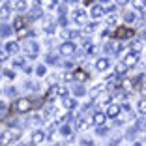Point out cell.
Wrapping results in <instances>:
<instances>
[{
    "instance_id": "obj_1",
    "label": "cell",
    "mask_w": 146,
    "mask_h": 146,
    "mask_svg": "<svg viewBox=\"0 0 146 146\" xmlns=\"http://www.w3.org/2000/svg\"><path fill=\"white\" fill-rule=\"evenodd\" d=\"M21 135V131H4V133L0 135V144L2 146H8V144H11L15 139Z\"/></svg>"
},
{
    "instance_id": "obj_2",
    "label": "cell",
    "mask_w": 146,
    "mask_h": 146,
    "mask_svg": "<svg viewBox=\"0 0 146 146\" xmlns=\"http://www.w3.org/2000/svg\"><path fill=\"white\" fill-rule=\"evenodd\" d=\"M32 109V99H28V98H21L15 103V111L17 112H28Z\"/></svg>"
},
{
    "instance_id": "obj_3",
    "label": "cell",
    "mask_w": 146,
    "mask_h": 146,
    "mask_svg": "<svg viewBox=\"0 0 146 146\" xmlns=\"http://www.w3.org/2000/svg\"><path fill=\"white\" fill-rule=\"evenodd\" d=\"M73 52H75V45H73L71 41H66V43H62V45H60V54L71 56Z\"/></svg>"
},
{
    "instance_id": "obj_4",
    "label": "cell",
    "mask_w": 146,
    "mask_h": 146,
    "mask_svg": "<svg viewBox=\"0 0 146 146\" xmlns=\"http://www.w3.org/2000/svg\"><path fill=\"white\" fill-rule=\"evenodd\" d=\"M137 62H139V51H131L124 58V64L125 66H133V64H137Z\"/></svg>"
},
{
    "instance_id": "obj_5",
    "label": "cell",
    "mask_w": 146,
    "mask_h": 146,
    "mask_svg": "<svg viewBox=\"0 0 146 146\" xmlns=\"http://www.w3.org/2000/svg\"><path fill=\"white\" fill-rule=\"evenodd\" d=\"M90 15H92V19H101L105 15V8L103 6H94L90 9Z\"/></svg>"
},
{
    "instance_id": "obj_6",
    "label": "cell",
    "mask_w": 146,
    "mask_h": 146,
    "mask_svg": "<svg viewBox=\"0 0 146 146\" xmlns=\"http://www.w3.org/2000/svg\"><path fill=\"white\" fill-rule=\"evenodd\" d=\"M133 36V30H129V28H118L116 30V38L118 39H129Z\"/></svg>"
},
{
    "instance_id": "obj_7",
    "label": "cell",
    "mask_w": 146,
    "mask_h": 146,
    "mask_svg": "<svg viewBox=\"0 0 146 146\" xmlns=\"http://www.w3.org/2000/svg\"><path fill=\"white\" fill-rule=\"evenodd\" d=\"M25 49H26V52H28L30 56H36L39 47H38V43H34V41H26L25 43Z\"/></svg>"
},
{
    "instance_id": "obj_8",
    "label": "cell",
    "mask_w": 146,
    "mask_h": 146,
    "mask_svg": "<svg viewBox=\"0 0 146 146\" xmlns=\"http://www.w3.org/2000/svg\"><path fill=\"white\" fill-rule=\"evenodd\" d=\"M105 114H107L109 118H116V116L120 114V107H118V105H109V109H107Z\"/></svg>"
},
{
    "instance_id": "obj_9",
    "label": "cell",
    "mask_w": 146,
    "mask_h": 146,
    "mask_svg": "<svg viewBox=\"0 0 146 146\" xmlns=\"http://www.w3.org/2000/svg\"><path fill=\"white\" fill-rule=\"evenodd\" d=\"M105 120H107V114L105 112H96L94 114V124L96 125H103Z\"/></svg>"
},
{
    "instance_id": "obj_10",
    "label": "cell",
    "mask_w": 146,
    "mask_h": 146,
    "mask_svg": "<svg viewBox=\"0 0 146 146\" xmlns=\"http://www.w3.org/2000/svg\"><path fill=\"white\" fill-rule=\"evenodd\" d=\"M96 68H98L99 71H105V69L109 68V60L107 58H99V60L96 62Z\"/></svg>"
},
{
    "instance_id": "obj_11",
    "label": "cell",
    "mask_w": 146,
    "mask_h": 146,
    "mask_svg": "<svg viewBox=\"0 0 146 146\" xmlns=\"http://www.w3.org/2000/svg\"><path fill=\"white\" fill-rule=\"evenodd\" d=\"M43 139H45V133H43V131H36V133H32V142H34V144H39Z\"/></svg>"
},
{
    "instance_id": "obj_12",
    "label": "cell",
    "mask_w": 146,
    "mask_h": 146,
    "mask_svg": "<svg viewBox=\"0 0 146 146\" xmlns=\"http://www.w3.org/2000/svg\"><path fill=\"white\" fill-rule=\"evenodd\" d=\"M105 88H107V82H101V84H98V86H96V88H92L90 96H92V98H96V96H98L99 92H103Z\"/></svg>"
},
{
    "instance_id": "obj_13",
    "label": "cell",
    "mask_w": 146,
    "mask_h": 146,
    "mask_svg": "<svg viewBox=\"0 0 146 146\" xmlns=\"http://www.w3.org/2000/svg\"><path fill=\"white\" fill-rule=\"evenodd\" d=\"M25 25H26V19H23V17H17V19H15V23H13V26H15L17 30H23Z\"/></svg>"
},
{
    "instance_id": "obj_14",
    "label": "cell",
    "mask_w": 146,
    "mask_h": 146,
    "mask_svg": "<svg viewBox=\"0 0 146 146\" xmlns=\"http://www.w3.org/2000/svg\"><path fill=\"white\" fill-rule=\"evenodd\" d=\"M9 34H11V28H9L8 25H0V36L6 38V36H9Z\"/></svg>"
},
{
    "instance_id": "obj_15",
    "label": "cell",
    "mask_w": 146,
    "mask_h": 146,
    "mask_svg": "<svg viewBox=\"0 0 146 146\" xmlns=\"http://www.w3.org/2000/svg\"><path fill=\"white\" fill-rule=\"evenodd\" d=\"M139 114H146V99H141L139 101Z\"/></svg>"
},
{
    "instance_id": "obj_16",
    "label": "cell",
    "mask_w": 146,
    "mask_h": 146,
    "mask_svg": "<svg viewBox=\"0 0 146 146\" xmlns=\"http://www.w3.org/2000/svg\"><path fill=\"white\" fill-rule=\"evenodd\" d=\"M43 30H45V32H49V34H51V32L54 30V25H52L51 21H45V23H43Z\"/></svg>"
},
{
    "instance_id": "obj_17",
    "label": "cell",
    "mask_w": 146,
    "mask_h": 146,
    "mask_svg": "<svg viewBox=\"0 0 146 146\" xmlns=\"http://www.w3.org/2000/svg\"><path fill=\"white\" fill-rule=\"evenodd\" d=\"M64 107H66V109H73V107H75V99L64 98Z\"/></svg>"
},
{
    "instance_id": "obj_18",
    "label": "cell",
    "mask_w": 146,
    "mask_h": 146,
    "mask_svg": "<svg viewBox=\"0 0 146 146\" xmlns=\"http://www.w3.org/2000/svg\"><path fill=\"white\" fill-rule=\"evenodd\" d=\"M133 6L137 9H144V6H146V0H133Z\"/></svg>"
},
{
    "instance_id": "obj_19",
    "label": "cell",
    "mask_w": 146,
    "mask_h": 146,
    "mask_svg": "<svg viewBox=\"0 0 146 146\" xmlns=\"http://www.w3.org/2000/svg\"><path fill=\"white\" fill-rule=\"evenodd\" d=\"M15 8H17L19 11H25L26 9V2L25 0H19V2H15Z\"/></svg>"
},
{
    "instance_id": "obj_20",
    "label": "cell",
    "mask_w": 146,
    "mask_h": 146,
    "mask_svg": "<svg viewBox=\"0 0 146 146\" xmlns=\"http://www.w3.org/2000/svg\"><path fill=\"white\" fill-rule=\"evenodd\" d=\"M58 90H60V86H52L51 90H49V94H47V98H54L56 94H58Z\"/></svg>"
},
{
    "instance_id": "obj_21",
    "label": "cell",
    "mask_w": 146,
    "mask_h": 146,
    "mask_svg": "<svg viewBox=\"0 0 146 146\" xmlns=\"http://www.w3.org/2000/svg\"><path fill=\"white\" fill-rule=\"evenodd\" d=\"M6 49H8V52H17L19 49H17V43H8L6 45Z\"/></svg>"
},
{
    "instance_id": "obj_22",
    "label": "cell",
    "mask_w": 146,
    "mask_h": 146,
    "mask_svg": "<svg viewBox=\"0 0 146 146\" xmlns=\"http://www.w3.org/2000/svg\"><path fill=\"white\" fill-rule=\"evenodd\" d=\"M39 15H41V9H39V8H34V9L30 11V19H34V17H39Z\"/></svg>"
},
{
    "instance_id": "obj_23",
    "label": "cell",
    "mask_w": 146,
    "mask_h": 146,
    "mask_svg": "<svg viewBox=\"0 0 146 146\" xmlns=\"http://www.w3.org/2000/svg\"><path fill=\"white\" fill-rule=\"evenodd\" d=\"M51 62V64H58V58H56L54 54H47V64Z\"/></svg>"
},
{
    "instance_id": "obj_24",
    "label": "cell",
    "mask_w": 146,
    "mask_h": 146,
    "mask_svg": "<svg viewBox=\"0 0 146 146\" xmlns=\"http://www.w3.org/2000/svg\"><path fill=\"white\" fill-rule=\"evenodd\" d=\"M75 79H79V81H84V79H86V73H84V71H77V73H75Z\"/></svg>"
},
{
    "instance_id": "obj_25",
    "label": "cell",
    "mask_w": 146,
    "mask_h": 146,
    "mask_svg": "<svg viewBox=\"0 0 146 146\" xmlns=\"http://www.w3.org/2000/svg\"><path fill=\"white\" fill-rule=\"evenodd\" d=\"M125 69H127V66H125V64H118V68H116V73H125Z\"/></svg>"
},
{
    "instance_id": "obj_26",
    "label": "cell",
    "mask_w": 146,
    "mask_h": 146,
    "mask_svg": "<svg viewBox=\"0 0 146 146\" xmlns=\"http://www.w3.org/2000/svg\"><path fill=\"white\" fill-rule=\"evenodd\" d=\"M77 127H79V129H86V127H88V122H86V120L77 122Z\"/></svg>"
},
{
    "instance_id": "obj_27",
    "label": "cell",
    "mask_w": 146,
    "mask_h": 146,
    "mask_svg": "<svg viewBox=\"0 0 146 146\" xmlns=\"http://www.w3.org/2000/svg\"><path fill=\"white\" fill-rule=\"evenodd\" d=\"M133 21H135L133 13H125V23H133Z\"/></svg>"
},
{
    "instance_id": "obj_28",
    "label": "cell",
    "mask_w": 146,
    "mask_h": 146,
    "mask_svg": "<svg viewBox=\"0 0 146 146\" xmlns=\"http://www.w3.org/2000/svg\"><path fill=\"white\" fill-rule=\"evenodd\" d=\"M84 94V88L82 86H75V96H82Z\"/></svg>"
},
{
    "instance_id": "obj_29",
    "label": "cell",
    "mask_w": 146,
    "mask_h": 146,
    "mask_svg": "<svg viewBox=\"0 0 146 146\" xmlns=\"http://www.w3.org/2000/svg\"><path fill=\"white\" fill-rule=\"evenodd\" d=\"M82 17H84V11H82V9H77V11H75V19L79 21V19H82Z\"/></svg>"
},
{
    "instance_id": "obj_30",
    "label": "cell",
    "mask_w": 146,
    "mask_h": 146,
    "mask_svg": "<svg viewBox=\"0 0 146 146\" xmlns=\"http://www.w3.org/2000/svg\"><path fill=\"white\" fill-rule=\"evenodd\" d=\"M107 21H109V25H116V21H118V17H116V15H111V17H109Z\"/></svg>"
},
{
    "instance_id": "obj_31",
    "label": "cell",
    "mask_w": 146,
    "mask_h": 146,
    "mask_svg": "<svg viewBox=\"0 0 146 146\" xmlns=\"http://www.w3.org/2000/svg\"><path fill=\"white\" fill-rule=\"evenodd\" d=\"M45 114H47V116L54 114V109H52V107H47V109H45Z\"/></svg>"
},
{
    "instance_id": "obj_32",
    "label": "cell",
    "mask_w": 146,
    "mask_h": 146,
    "mask_svg": "<svg viewBox=\"0 0 146 146\" xmlns=\"http://www.w3.org/2000/svg\"><path fill=\"white\" fill-rule=\"evenodd\" d=\"M38 4L39 6H49V4H51V0H38Z\"/></svg>"
},
{
    "instance_id": "obj_33",
    "label": "cell",
    "mask_w": 146,
    "mask_h": 146,
    "mask_svg": "<svg viewBox=\"0 0 146 146\" xmlns=\"http://www.w3.org/2000/svg\"><path fill=\"white\" fill-rule=\"evenodd\" d=\"M38 75H45V66H39L38 68Z\"/></svg>"
},
{
    "instance_id": "obj_34",
    "label": "cell",
    "mask_w": 146,
    "mask_h": 146,
    "mask_svg": "<svg viewBox=\"0 0 146 146\" xmlns=\"http://www.w3.org/2000/svg\"><path fill=\"white\" fill-rule=\"evenodd\" d=\"M60 131H62V135H69V127H68V125H64Z\"/></svg>"
},
{
    "instance_id": "obj_35",
    "label": "cell",
    "mask_w": 146,
    "mask_h": 146,
    "mask_svg": "<svg viewBox=\"0 0 146 146\" xmlns=\"http://www.w3.org/2000/svg\"><path fill=\"white\" fill-rule=\"evenodd\" d=\"M6 58H8V52L0 51V62H2V60H6Z\"/></svg>"
},
{
    "instance_id": "obj_36",
    "label": "cell",
    "mask_w": 146,
    "mask_h": 146,
    "mask_svg": "<svg viewBox=\"0 0 146 146\" xmlns=\"http://www.w3.org/2000/svg\"><path fill=\"white\" fill-rule=\"evenodd\" d=\"M8 15V8H4V9H0V17H6Z\"/></svg>"
},
{
    "instance_id": "obj_37",
    "label": "cell",
    "mask_w": 146,
    "mask_h": 146,
    "mask_svg": "<svg viewBox=\"0 0 146 146\" xmlns=\"http://www.w3.org/2000/svg\"><path fill=\"white\" fill-rule=\"evenodd\" d=\"M25 64V60H23V58H17V60H15V66H23Z\"/></svg>"
},
{
    "instance_id": "obj_38",
    "label": "cell",
    "mask_w": 146,
    "mask_h": 146,
    "mask_svg": "<svg viewBox=\"0 0 146 146\" xmlns=\"http://www.w3.org/2000/svg\"><path fill=\"white\" fill-rule=\"evenodd\" d=\"M98 133H99V135H105V133H107V129H105V127H99Z\"/></svg>"
},
{
    "instance_id": "obj_39",
    "label": "cell",
    "mask_w": 146,
    "mask_h": 146,
    "mask_svg": "<svg viewBox=\"0 0 146 146\" xmlns=\"http://www.w3.org/2000/svg\"><path fill=\"white\" fill-rule=\"evenodd\" d=\"M141 39H146V30H142V32H141Z\"/></svg>"
},
{
    "instance_id": "obj_40",
    "label": "cell",
    "mask_w": 146,
    "mask_h": 146,
    "mask_svg": "<svg viewBox=\"0 0 146 146\" xmlns=\"http://www.w3.org/2000/svg\"><path fill=\"white\" fill-rule=\"evenodd\" d=\"M116 2H118V4H125V2H127V0H116Z\"/></svg>"
},
{
    "instance_id": "obj_41",
    "label": "cell",
    "mask_w": 146,
    "mask_h": 146,
    "mask_svg": "<svg viewBox=\"0 0 146 146\" xmlns=\"http://www.w3.org/2000/svg\"><path fill=\"white\" fill-rule=\"evenodd\" d=\"M2 109H4V103H2V101H0V111H2Z\"/></svg>"
},
{
    "instance_id": "obj_42",
    "label": "cell",
    "mask_w": 146,
    "mask_h": 146,
    "mask_svg": "<svg viewBox=\"0 0 146 146\" xmlns=\"http://www.w3.org/2000/svg\"><path fill=\"white\" fill-rule=\"evenodd\" d=\"M142 94H144V96H146V86H144V88H142Z\"/></svg>"
},
{
    "instance_id": "obj_43",
    "label": "cell",
    "mask_w": 146,
    "mask_h": 146,
    "mask_svg": "<svg viewBox=\"0 0 146 146\" xmlns=\"http://www.w3.org/2000/svg\"><path fill=\"white\" fill-rule=\"evenodd\" d=\"M64 2H69V0H64ZM71 2H73V0H71Z\"/></svg>"
},
{
    "instance_id": "obj_44",
    "label": "cell",
    "mask_w": 146,
    "mask_h": 146,
    "mask_svg": "<svg viewBox=\"0 0 146 146\" xmlns=\"http://www.w3.org/2000/svg\"><path fill=\"white\" fill-rule=\"evenodd\" d=\"M133 146H141V144H133Z\"/></svg>"
},
{
    "instance_id": "obj_45",
    "label": "cell",
    "mask_w": 146,
    "mask_h": 146,
    "mask_svg": "<svg viewBox=\"0 0 146 146\" xmlns=\"http://www.w3.org/2000/svg\"><path fill=\"white\" fill-rule=\"evenodd\" d=\"M144 127H146V122H144Z\"/></svg>"
}]
</instances>
